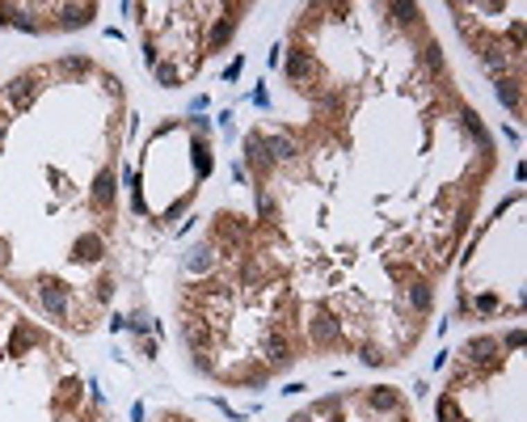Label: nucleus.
I'll return each instance as SVG.
<instances>
[{
    "instance_id": "b1692460",
    "label": "nucleus",
    "mask_w": 527,
    "mask_h": 422,
    "mask_svg": "<svg viewBox=\"0 0 527 422\" xmlns=\"http://www.w3.org/2000/svg\"><path fill=\"white\" fill-rule=\"evenodd\" d=\"M161 81H165V85H178V72H173V68L165 64V68H161Z\"/></svg>"
},
{
    "instance_id": "7ed1b4c3",
    "label": "nucleus",
    "mask_w": 527,
    "mask_h": 422,
    "mask_svg": "<svg viewBox=\"0 0 527 422\" xmlns=\"http://www.w3.org/2000/svg\"><path fill=\"white\" fill-rule=\"evenodd\" d=\"M93 203H97V207H110V203H114V174H110V169L97 174V182H93Z\"/></svg>"
},
{
    "instance_id": "6e6552de",
    "label": "nucleus",
    "mask_w": 527,
    "mask_h": 422,
    "mask_svg": "<svg viewBox=\"0 0 527 422\" xmlns=\"http://www.w3.org/2000/svg\"><path fill=\"white\" fill-rule=\"evenodd\" d=\"M312 72V60L304 56V51H291V60H287V76H295V81H304Z\"/></svg>"
},
{
    "instance_id": "f03ea898",
    "label": "nucleus",
    "mask_w": 527,
    "mask_h": 422,
    "mask_svg": "<svg viewBox=\"0 0 527 422\" xmlns=\"http://www.w3.org/2000/svg\"><path fill=\"white\" fill-rule=\"evenodd\" d=\"M42 308L55 312V316H64L68 312V287L64 283H42Z\"/></svg>"
},
{
    "instance_id": "423d86ee",
    "label": "nucleus",
    "mask_w": 527,
    "mask_h": 422,
    "mask_svg": "<svg viewBox=\"0 0 527 422\" xmlns=\"http://www.w3.org/2000/svg\"><path fill=\"white\" fill-rule=\"evenodd\" d=\"M72 258L76 262H97L101 258V237H80L76 249H72Z\"/></svg>"
},
{
    "instance_id": "aec40b11",
    "label": "nucleus",
    "mask_w": 527,
    "mask_h": 422,
    "mask_svg": "<svg viewBox=\"0 0 527 422\" xmlns=\"http://www.w3.org/2000/svg\"><path fill=\"white\" fill-rule=\"evenodd\" d=\"M392 13H397L401 22H413V13H417V9H413V5H392Z\"/></svg>"
},
{
    "instance_id": "f8f14e48",
    "label": "nucleus",
    "mask_w": 527,
    "mask_h": 422,
    "mask_svg": "<svg viewBox=\"0 0 527 422\" xmlns=\"http://www.w3.org/2000/svg\"><path fill=\"white\" fill-rule=\"evenodd\" d=\"M266 359H270V363H287V342H283V338H270V342H266Z\"/></svg>"
},
{
    "instance_id": "0eeeda50",
    "label": "nucleus",
    "mask_w": 527,
    "mask_h": 422,
    "mask_svg": "<svg viewBox=\"0 0 527 422\" xmlns=\"http://www.w3.org/2000/svg\"><path fill=\"white\" fill-rule=\"evenodd\" d=\"M266 152H270V161H291V156H295V144H291L287 135H270V140H266Z\"/></svg>"
},
{
    "instance_id": "9b49d317",
    "label": "nucleus",
    "mask_w": 527,
    "mask_h": 422,
    "mask_svg": "<svg viewBox=\"0 0 527 422\" xmlns=\"http://www.w3.org/2000/svg\"><path fill=\"white\" fill-rule=\"evenodd\" d=\"M468 355H472V359H490V355H494V338H472V342H468Z\"/></svg>"
},
{
    "instance_id": "5701e85b",
    "label": "nucleus",
    "mask_w": 527,
    "mask_h": 422,
    "mask_svg": "<svg viewBox=\"0 0 527 422\" xmlns=\"http://www.w3.org/2000/svg\"><path fill=\"white\" fill-rule=\"evenodd\" d=\"M477 308L490 312V308H498V300H494V296H477Z\"/></svg>"
},
{
    "instance_id": "412c9836",
    "label": "nucleus",
    "mask_w": 527,
    "mask_h": 422,
    "mask_svg": "<svg viewBox=\"0 0 527 422\" xmlns=\"http://www.w3.org/2000/svg\"><path fill=\"white\" fill-rule=\"evenodd\" d=\"M363 363H372V367H376V363H384V355H380L376 346H367V351H363Z\"/></svg>"
},
{
    "instance_id": "a878e982",
    "label": "nucleus",
    "mask_w": 527,
    "mask_h": 422,
    "mask_svg": "<svg viewBox=\"0 0 527 422\" xmlns=\"http://www.w3.org/2000/svg\"><path fill=\"white\" fill-rule=\"evenodd\" d=\"M5 262H9V245H5V241H0V267H5Z\"/></svg>"
},
{
    "instance_id": "4be33fe9",
    "label": "nucleus",
    "mask_w": 527,
    "mask_h": 422,
    "mask_svg": "<svg viewBox=\"0 0 527 422\" xmlns=\"http://www.w3.org/2000/svg\"><path fill=\"white\" fill-rule=\"evenodd\" d=\"M127 326H131V330H139V334H144V330H148V316H144V312H135V316H131V321H127Z\"/></svg>"
},
{
    "instance_id": "39448f33",
    "label": "nucleus",
    "mask_w": 527,
    "mask_h": 422,
    "mask_svg": "<svg viewBox=\"0 0 527 422\" xmlns=\"http://www.w3.org/2000/svg\"><path fill=\"white\" fill-rule=\"evenodd\" d=\"M245 152H249V161H253L257 169L270 165V152H266V140H261V135H249V140H245Z\"/></svg>"
},
{
    "instance_id": "f257e3e1",
    "label": "nucleus",
    "mask_w": 527,
    "mask_h": 422,
    "mask_svg": "<svg viewBox=\"0 0 527 422\" xmlns=\"http://www.w3.org/2000/svg\"><path fill=\"white\" fill-rule=\"evenodd\" d=\"M34 93H38V72H30V76H13V81L5 85V93H0V101L13 106V110H26V106L34 101Z\"/></svg>"
},
{
    "instance_id": "9d476101",
    "label": "nucleus",
    "mask_w": 527,
    "mask_h": 422,
    "mask_svg": "<svg viewBox=\"0 0 527 422\" xmlns=\"http://www.w3.org/2000/svg\"><path fill=\"white\" fill-rule=\"evenodd\" d=\"M409 304H413V308H431V287H426V283H413V287H409Z\"/></svg>"
},
{
    "instance_id": "393cba45",
    "label": "nucleus",
    "mask_w": 527,
    "mask_h": 422,
    "mask_svg": "<svg viewBox=\"0 0 527 422\" xmlns=\"http://www.w3.org/2000/svg\"><path fill=\"white\" fill-rule=\"evenodd\" d=\"M5 131H9V119H5V110H0V144H5Z\"/></svg>"
},
{
    "instance_id": "1a4fd4ad",
    "label": "nucleus",
    "mask_w": 527,
    "mask_h": 422,
    "mask_svg": "<svg viewBox=\"0 0 527 422\" xmlns=\"http://www.w3.org/2000/svg\"><path fill=\"white\" fill-rule=\"evenodd\" d=\"M498 97H502L506 110H519V85L515 81H498Z\"/></svg>"
},
{
    "instance_id": "2eb2a0df",
    "label": "nucleus",
    "mask_w": 527,
    "mask_h": 422,
    "mask_svg": "<svg viewBox=\"0 0 527 422\" xmlns=\"http://www.w3.org/2000/svg\"><path fill=\"white\" fill-rule=\"evenodd\" d=\"M186 342L202 346V342H207V326H202V321H186Z\"/></svg>"
},
{
    "instance_id": "f3484780",
    "label": "nucleus",
    "mask_w": 527,
    "mask_h": 422,
    "mask_svg": "<svg viewBox=\"0 0 527 422\" xmlns=\"http://www.w3.org/2000/svg\"><path fill=\"white\" fill-rule=\"evenodd\" d=\"M439 422H456V401H451V397L439 401Z\"/></svg>"
},
{
    "instance_id": "4468645a",
    "label": "nucleus",
    "mask_w": 527,
    "mask_h": 422,
    "mask_svg": "<svg viewBox=\"0 0 527 422\" xmlns=\"http://www.w3.org/2000/svg\"><path fill=\"white\" fill-rule=\"evenodd\" d=\"M481 60H485V68H494V72H502V68H506V56H502L498 47H485V51H481Z\"/></svg>"
},
{
    "instance_id": "6ab92c4d",
    "label": "nucleus",
    "mask_w": 527,
    "mask_h": 422,
    "mask_svg": "<svg viewBox=\"0 0 527 422\" xmlns=\"http://www.w3.org/2000/svg\"><path fill=\"white\" fill-rule=\"evenodd\" d=\"M228 34H232V22H220V26H216V34H211V47H220Z\"/></svg>"
},
{
    "instance_id": "20e7f679",
    "label": "nucleus",
    "mask_w": 527,
    "mask_h": 422,
    "mask_svg": "<svg viewBox=\"0 0 527 422\" xmlns=\"http://www.w3.org/2000/svg\"><path fill=\"white\" fill-rule=\"evenodd\" d=\"M312 338H316V342H334V338H338V321H334L325 308L312 316Z\"/></svg>"
},
{
    "instance_id": "dca6fc26",
    "label": "nucleus",
    "mask_w": 527,
    "mask_h": 422,
    "mask_svg": "<svg viewBox=\"0 0 527 422\" xmlns=\"http://www.w3.org/2000/svg\"><path fill=\"white\" fill-rule=\"evenodd\" d=\"M93 9H64V26H85Z\"/></svg>"
},
{
    "instance_id": "a211bd4d",
    "label": "nucleus",
    "mask_w": 527,
    "mask_h": 422,
    "mask_svg": "<svg viewBox=\"0 0 527 422\" xmlns=\"http://www.w3.org/2000/svg\"><path fill=\"white\" fill-rule=\"evenodd\" d=\"M211 267V249H198L194 258H190V271H207Z\"/></svg>"
},
{
    "instance_id": "ddd939ff",
    "label": "nucleus",
    "mask_w": 527,
    "mask_h": 422,
    "mask_svg": "<svg viewBox=\"0 0 527 422\" xmlns=\"http://www.w3.org/2000/svg\"><path fill=\"white\" fill-rule=\"evenodd\" d=\"M372 405H376V410H397V393H392V389H376V393H372Z\"/></svg>"
}]
</instances>
